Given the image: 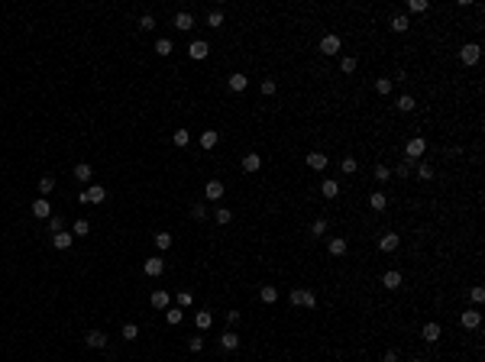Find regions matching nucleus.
I'll return each instance as SVG.
<instances>
[{
  "mask_svg": "<svg viewBox=\"0 0 485 362\" xmlns=\"http://www.w3.org/2000/svg\"><path fill=\"white\" fill-rule=\"evenodd\" d=\"M194 304V294L191 291H178V307H191Z\"/></svg>",
  "mask_w": 485,
  "mask_h": 362,
  "instance_id": "49530a36",
  "label": "nucleus"
},
{
  "mask_svg": "<svg viewBox=\"0 0 485 362\" xmlns=\"http://www.w3.org/2000/svg\"><path fill=\"white\" fill-rule=\"evenodd\" d=\"M246 84H249V78L243 75V71H233L230 78H227V87H230L233 94H239V91H246Z\"/></svg>",
  "mask_w": 485,
  "mask_h": 362,
  "instance_id": "0eeeda50",
  "label": "nucleus"
},
{
  "mask_svg": "<svg viewBox=\"0 0 485 362\" xmlns=\"http://www.w3.org/2000/svg\"><path fill=\"white\" fill-rule=\"evenodd\" d=\"M395 107H398L401 113H411V110H414L417 104H414V97H411V94H401V97H398V104H395Z\"/></svg>",
  "mask_w": 485,
  "mask_h": 362,
  "instance_id": "cd10ccee",
  "label": "nucleus"
},
{
  "mask_svg": "<svg viewBox=\"0 0 485 362\" xmlns=\"http://www.w3.org/2000/svg\"><path fill=\"white\" fill-rule=\"evenodd\" d=\"M388 178H392L388 165H375V181H388Z\"/></svg>",
  "mask_w": 485,
  "mask_h": 362,
  "instance_id": "8fccbe9b",
  "label": "nucleus"
},
{
  "mask_svg": "<svg viewBox=\"0 0 485 362\" xmlns=\"http://www.w3.org/2000/svg\"><path fill=\"white\" fill-rule=\"evenodd\" d=\"M301 291H304V288H294V291H291V294H288V301H291L294 307H301Z\"/></svg>",
  "mask_w": 485,
  "mask_h": 362,
  "instance_id": "4d7b16f0",
  "label": "nucleus"
},
{
  "mask_svg": "<svg viewBox=\"0 0 485 362\" xmlns=\"http://www.w3.org/2000/svg\"><path fill=\"white\" fill-rule=\"evenodd\" d=\"M175 29H181V32L194 29V16L188 13V10H181V13H175Z\"/></svg>",
  "mask_w": 485,
  "mask_h": 362,
  "instance_id": "4468645a",
  "label": "nucleus"
},
{
  "mask_svg": "<svg viewBox=\"0 0 485 362\" xmlns=\"http://www.w3.org/2000/svg\"><path fill=\"white\" fill-rule=\"evenodd\" d=\"M171 39H159V42H155V55H162V58H165V55H171Z\"/></svg>",
  "mask_w": 485,
  "mask_h": 362,
  "instance_id": "72a5a7b5",
  "label": "nucleus"
},
{
  "mask_svg": "<svg viewBox=\"0 0 485 362\" xmlns=\"http://www.w3.org/2000/svg\"><path fill=\"white\" fill-rule=\"evenodd\" d=\"M320 194H323L327 200H333V197L340 194V181H333V178H327V181L320 185Z\"/></svg>",
  "mask_w": 485,
  "mask_h": 362,
  "instance_id": "412c9836",
  "label": "nucleus"
},
{
  "mask_svg": "<svg viewBox=\"0 0 485 362\" xmlns=\"http://www.w3.org/2000/svg\"><path fill=\"white\" fill-rule=\"evenodd\" d=\"M459 324L466 327V330H476L479 324H482V314L479 310H462V317H459Z\"/></svg>",
  "mask_w": 485,
  "mask_h": 362,
  "instance_id": "9b49d317",
  "label": "nucleus"
},
{
  "mask_svg": "<svg viewBox=\"0 0 485 362\" xmlns=\"http://www.w3.org/2000/svg\"><path fill=\"white\" fill-rule=\"evenodd\" d=\"M194 324H198V330H210L214 314H210V310H198V314H194Z\"/></svg>",
  "mask_w": 485,
  "mask_h": 362,
  "instance_id": "5701e85b",
  "label": "nucleus"
},
{
  "mask_svg": "<svg viewBox=\"0 0 485 362\" xmlns=\"http://www.w3.org/2000/svg\"><path fill=\"white\" fill-rule=\"evenodd\" d=\"M181 317H185V314H181V307H165V320H169L171 327L181 324Z\"/></svg>",
  "mask_w": 485,
  "mask_h": 362,
  "instance_id": "2f4dec72",
  "label": "nucleus"
},
{
  "mask_svg": "<svg viewBox=\"0 0 485 362\" xmlns=\"http://www.w3.org/2000/svg\"><path fill=\"white\" fill-rule=\"evenodd\" d=\"M340 71H343V75H353V71H356V58H353V55L340 58Z\"/></svg>",
  "mask_w": 485,
  "mask_h": 362,
  "instance_id": "ea45409f",
  "label": "nucleus"
},
{
  "mask_svg": "<svg viewBox=\"0 0 485 362\" xmlns=\"http://www.w3.org/2000/svg\"><path fill=\"white\" fill-rule=\"evenodd\" d=\"M188 349H191V353H200V349H204V336H191L188 339Z\"/></svg>",
  "mask_w": 485,
  "mask_h": 362,
  "instance_id": "603ef678",
  "label": "nucleus"
},
{
  "mask_svg": "<svg viewBox=\"0 0 485 362\" xmlns=\"http://www.w3.org/2000/svg\"><path fill=\"white\" fill-rule=\"evenodd\" d=\"M191 217L194 220H204V217H207V207H204V204H191Z\"/></svg>",
  "mask_w": 485,
  "mask_h": 362,
  "instance_id": "3c124183",
  "label": "nucleus"
},
{
  "mask_svg": "<svg viewBox=\"0 0 485 362\" xmlns=\"http://www.w3.org/2000/svg\"><path fill=\"white\" fill-rule=\"evenodd\" d=\"M417 178H421V181H430V178H433V165L430 162H421V165H417Z\"/></svg>",
  "mask_w": 485,
  "mask_h": 362,
  "instance_id": "4c0bfd02",
  "label": "nucleus"
},
{
  "mask_svg": "<svg viewBox=\"0 0 485 362\" xmlns=\"http://www.w3.org/2000/svg\"><path fill=\"white\" fill-rule=\"evenodd\" d=\"M262 94H265V97H272V94H275V81H272V78H265V81H262Z\"/></svg>",
  "mask_w": 485,
  "mask_h": 362,
  "instance_id": "5fc2aeb1",
  "label": "nucleus"
},
{
  "mask_svg": "<svg viewBox=\"0 0 485 362\" xmlns=\"http://www.w3.org/2000/svg\"><path fill=\"white\" fill-rule=\"evenodd\" d=\"M398 243H401L398 233H382V236H378V249H382V252H395Z\"/></svg>",
  "mask_w": 485,
  "mask_h": 362,
  "instance_id": "6e6552de",
  "label": "nucleus"
},
{
  "mask_svg": "<svg viewBox=\"0 0 485 362\" xmlns=\"http://www.w3.org/2000/svg\"><path fill=\"white\" fill-rule=\"evenodd\" d=\"M52 188H55V181H52V175H46V178H39V197H49V194H52Z\"/></svg>",
  "mask_w": 485,
  "mask_h": 362,
  "instance_id": "7c9ffc66",
  "label": "nucleus"
},
{
  "mask_svg": "<svg viewBox=\"0 0 485 362\" xmlns=\"http://www.w3.org/2000/svg\"><path fill=\"white\" fill-rule=\"evenodd\" d=\"M424 152H427V139H424V136L408 139V146H404V162H408V165H414Z\"/></svg>",
  "mask_w": 485,
  "mask_h": 362,
  "instance_id": "f257e3e1",
  "label": "nucleus"
},
{
  "mask_svg": "<svg viewBox=\"0 0 485 362\" xmlns=\"http://www.w3.org/2000/svg\"><path fill=\"white\" fill-rule=\"evenodd\" d=\"M479 58H482V46H479V42H466V46L459 49V62L462 65H476Z\"/></svg>",
  "mask_w": 485,
  "mask_h": 362,
  "instance_id": "f03ea898",
  "label": "nucleus"
},
{
  "mask_svg": "<svg viewBox=\"0 0 485 362\" xmlns=\"http://www.w3.org/2000/svg\"><path fill=\"white\" fill-rule=\"evenodd\" d=\"M217 223H230V220H233V210L230 207H217Z\"/></svg>",
  "mask_w": 485,
  "mask_h": 362,
  "instance_id": "c03bdc74",
  "label": "nucleus"
},
{
  "mask_svg": "<svg viewBox=\"0 0 485 362\" xmlns=\"http://www.w3.org/2000/svg\"><path fill=\"white\" fill-rule=\"evenodd\" d=\"M317 304V294L314 291H301V307H314Z\"/></svg>",
  "mask_w": 485,
  "mask_h": 362,
  "instance_id": "de8ad7c7",
  "label": "nucleus"
},
{
  "mask_svg": "<svg viewBox=\"0 0 485 362\" xmlns=\"http://www.w3.org/2000/svg\"><path fill=\"white\" fill-rule=\"evenodd\" d=\"M239 320V310H227V324H236Z\"/></svg>",
  "mask_w": 485,
  "mask_h": 362,
  "instance_id": "bf43d9fd",
  "label": "nucleus"
},
{
  "mask_svg": "<svg viewBox=\"0 0 485 362\" xmlns=\"http://www.w3.org/2000/svg\"><path fill=\"white\" fill-rule=\"evenodd\" d=\"M143 272H146L149 278H159L162 272H165V259H159V255H152V259H146V262H143Z\"/></svg>",
  "mask_w": 485,
  "mask_h": 362,
  "instance_id": "423d86ee",
  "label": "nucleus"
},
{
  "mask_svg": "<svg viewBox=\"0 0 485 362\" xmlns=\"http://www.w3.org/2000/svg\"><path fill=\"white\" fill-rule=\"evenodd\" d=\"M395 175H398V178H411V165H408V162H401L398 168H395Z\"/></svg>",
  "mask_w": 485,
  "mask_h": 362,
  "instance_id": "6e6d98bb",
  "label": "nucleus"
},
{
  "mask_svg": "<svg viewBox=\"0 0 485 362\" xmlns=\"http://www.w3.org/2000/svg\"><path fill=\"white\" fill-rule=\"evenodd\" d=\"M220 346H224V349H236V346H239V336H236L233 330H227L224 336H220Z\"/></svg>",
  "mask_w": 485,
  "mask_h": 362,
  "instance_id": "c756f323",
  "label": "nucleus"
},
{
  "mask_svg": "<svg viewBox=\"0 0 485 362\" xmlns=\"http://www.w3.org/2000/svg\"><path fill=\"white\" fill-rule=\"evenodd\" d=\"M198 142H200V149H207V152H210V149H214L217 142H220V133H217V130H204Z\"/></svg>",
  "mask_w": 485,
  "mask_h": 362,
  "instance_id": "f8f14e48",
  "label": "nucleus"
},
{
  "mask_svg": "<svg viewBox=\"0 0 485 362\" xmlns=\"http://www.w3.org/2000/svg\"><path fill=\"white\" fill-rule=\"evenodd\" d=\"M155 249H171V233H155Z\"/></svg>",
  "mask_w": 485,
  "mask_h": 362,
  "instance_id": "473e14b6",
  "label": "nucleus"
},
{
  "mask_svg": "<svg viewBox=\"0 0 485 362\" xmlns=\"http://www.w3.org/2000/svg\"><path fill=\"white\" fill-rule=\"evenodd\" d=\"M62 230H65L62 217H49V233H62Z\"/></svg>",
  "mask_w": 485,
  "mask_h": 362,
  "instance_id": "a18cd8bd",
  "label": "nucleus"
},
{
  "mask_svg": "<svg viewBox=\"0 0 485 362\" xmlns=\"http://www.w3.org/2000/svg\"><path fill=\"white\" fill-rule=\"evenodd\" d=\"M224 181H207V188H204V194H207V200H220L224 197Z\"/></svg>",
  "mask_w": 485,
  "mask_h": 362,
  "instance_id": "f3484780",
  "label": "nucleus"
},
{
  "mask_svg": "<svg viewBox=\"0 0 485 362\" xmlns=\"http://www.w3.org/2000/svg\"><path fill=\"white\" fill-rule=\"evenodd\" d=\"M469 298H472V304H482V301H485V288H472Z\"/></svg>",
  "mask_w": 485,
  "mask_h": 362,
  "instance_id": "864d4df0",
  "label": "nucleus"
},
{
  "mask_svg": "<svg viewBox=\"0 0 485 362\" xmlns=\"http://www.w3.org/2000/svg\"><path fill=\"white\" fill-rule=\"evenodd\" d=\"M392 32H408L411 29V20H408V13H398V16H392Z\"/></svg>",
  "mask_w": 485,
  "mask_h": 362,
  "instance_id": "6ab92c4d",
  "label": "nucleus"
},
{
  "mask_svg": "<svg viewBox=\"0 0 485 362\" xmlns=\"http://www.w3.org/2000/svg\"><path fill=\"white\" fill-rule=\"evenodd\" d=\"M411 362H424V359H411Z\"/></svg>",
  "mask_w": 485,
  "mask_h": 362,
  "instance_id": "052dcab7",
  "label": "nucleus"
},
{
  "mask_svg": "<svg viewBox=\"0 0 485 362\" xmlns=\"http://www.w3.org/2000/svg\"><path fill=\"white\" fill-rule=\"evenodd\" d=\"M340 168H343V175H356V168H359V162H356L353 155H346V159L340 162Z\"/></svg>",
  "mask_w": 485,
  "mask_h": 362,
  "instance_id": "c9c22d12",
  "label": "nucleus"
},
{
  "mask_svg": "<svg viewBox=\"0 0 485 362\" xmlns=\"http://www.w3.org/2000/svg\"><path fill=\"white\" fill-rule=\"evenodd\" d=\"M340 46H343V42H340L337 32H327V36L320 39V52H323V55H337V52H340Z\"/></svg>",
  "mask_w": 485,
  "mask_h": 362,
  "instance_id": "39448f33",
  "label": "nucleus"
},
{
  "mask_svg": "<svg viewBox=\"0 0 485 362\" xmlns=\"http://www.w3.org/2000/svg\"><path fill=\"white\" fill-rule=\"evenodd\" d=\"M427 7H430L427 0H408V13H424Z\"/></svg>",
  "mask_w": 485,
  "mask_h": 362,
  "instance_id": "37998d69",
  "label": "nucleus"
},
{
  "mask_svg": "<svg viewBox=\"0 0 485 362\" xmlns=\"http://www.w3.org/2000/svg\"><path fill=\"white\" fill-rule=\"evenodd\" d=\"M91 175H94V168L87 162H78L75 165V178H78V181H91Z\"/></svg>",
  "mask_w": 485,
  "mask_h": 362,
  "instance_id": "a878e982",
  "label": "nucleus"
},
{
  "mask_svg": "<svg viewBox=\"0 0 485 362\" xmlns=\"http://www.w3.org/2000/svg\"><path fill=\"white\" fill-rule=\"evenodd\" d=\"M139 29H155V20H152V13H143V16H139Z\"/></svg>",
  "mask_w": 485,
  "mask_h": 362,
  "instance_id": "09e8293b",
  "label": "nucleus"
},
{
  "mask_svg": "<svg viewBox=\"0 0 485 362\" xmlns=\"http://www.w3.org/2000/svg\"><path fill=\"white\" fill-rule=\"evenodd\" d=\"M327 249H330V255H346V239H343V236H333L330 243H327Z\"/></svg>",
  "mask_w": 485,
  "mask_h": 362,
  "instance_id": "b1692460",
  "label": "nucleus"
},
{
  "mask_svg": "<svg viewBox=\"0 0 485 362\" xmlns=\"http://www.w3.org/2000/svg\"><path fill=\"white\" fill-rule=\"evenodd\" d=\"M171 142H175L178 149H185L188 142H191V133H188V130H175V133H171Z\"/></svg>",
  "mask_w": 485,
  "mask_h": 362,
  "instance_id": "c85d7f7f",
  "label": "nucleus"
},
{
  "mask_svg": "<svg viewBox=\"0 0 485 362\" xmlns=\"http://www.w3.org/2000/svg\"><path fill=\"white\" fill-rule=\"evenodd\" d=\"M259 298H262V304H275V301H278V288L275 285H262L259 288Z\"/></svg>",
  "mask_w": 485,
  "mask_h": 362,
  "instance_id": "4be33fe9",
  "label": "nucleus"
},
{
  "mask_svg": "<svg viewBox=\"0 0 485 362\" xmlns=\"http://www.w3.org/2000/svg\"><path fill=\"white\" fill-rule=\"evenodd\" d=\"M91 233V223L87 220H75V230H71V236H87Z\"/></svg>",
  "mask_w": 485,
  "mask_h": 362,
  "instance_id": "79ce46f5",
  "label": "nucleus"
},
{
  "mask_svg": "<svg viewBox=\"0 0 485 362\" xmlns=\"http://www.w3.org/2000/svg\"><path fill=\"white\" fill-rule=\"evenodd\" d=\"M259 168H262V155H256V152L243 155V171H259Z\"/></svg>",
  "mask_w": 485,
  "mask_h": 362,
  "instance_id": "aec40b11",
  "label": "nucleus"
},
{
  "mask_svg": "<svg viewBox=\"0 0 485 362\" xmlns=\"http://www.w3.org/2000/svg\"><path fill=\"white\" fill-rule=\"evenodd\" d=\"M29 210H32V217H39V220H49V217H52V204H49V197H36Z\"/></svg>",
  "mask_w": 485,
  "mask_h": 362,
  "instance_id": "20e7f679",
  "label": "nucleus"
},
{
  "mask_svg": "<svg viewBox=\"0 0 485 362\" xmlns=\"http://www.w3.org/2000/svg\"><path fill=\"white\" fill-rule=\"evenodd\" d=\"M421 336H424V339H427V343H437V339H440V336H443V330H440V324H433V320H430V324H424V330H421Z\"/></svg>",
  "mask_w": 485,
  "mask_h": 362,
  "instance_id": "dca6fc26",
  "label": "nucleus"
},
{
  "mask_svg": "<svg viewBox=\"0 0 485 362\" xmlns=\"http://www.w3.org/2000/svg\"><path fill=\"white\" fill-rule=\"evenodd\" d=\"M369 207L372 210H385L388 207V194L385 191H372L369 194Z\"/></svg>",
  "mask_w": 485,
  "mask_h": 362,
  "instance_id": "a211bd4d",
  "label": "nucleus"
},
{
  "mask_svg": "<svg viewBox=\"0 0 485 362\" xmlns=\"http://www.w3.org/2000/svg\"><path fill=\"white\" fill-rule=\"evenodd\" d=\"M382 285H385L388 291H395V288H401V272H398V269H388L385 275H382Z\"/></svg>",
  "mask_w": 485,
  "mask_h": 362,
  "instance_id": "2eb2a0df",
  "label": "nucleus"
},
{
  "mask_svg": "<svg viewBox=\"0 0 485 362\" xmlns=\"http://www.w3.org/2000/svg\"><path fill=\"white\" fill-rule=\"evenodd\" d=\"M392 87H395L392 78H378V81H375V91H378V94H385V97L392 94Z\"/></svg>",
  "mask_w": 485,
  "mask_h": 362,
  "instance_id": "f704fd0d",
  "label": "nucleus"
},
{
  "mask_svg": "<svg viewBox=\"0 0 485 362\" xmlns=\"http://www.w3.org/2000/svg\"><path fill=\"white\" fill-rule=\"evenodd\" d=\"M207 26L220 29V26H224V13H220V10H210V13H207Z\"/></svg>",
  "mask_w": 485,
  "mask_h": 362,
  "instance_id": "58836bf2",
  "label": "nucleus"
},
{
  "mask_svg": "<svg viewBox=\"0 0 485 362\" xmlns=\"http://www.w3.org/2000/svg\"><path fill=\"white\" fill-rule=\"evenodd\" d=\"M71 243H75V236H71V233H65V230H62V233H52V246L58 249V252H65Z\"/></svg>",
  "mask_w": 485,
  "mask_h": 362,
  "instance_id": "ddd939ff",
  "label": "nucleus"
},
{
  "mask_svg": "<svg viewBox=\"0 0 485 362\" xmlns=\"http://www.w3.org/2000/svg\"><path fill=\"white\" fill-rule=\"evenodd\" d=\"M85 343H87L91 349H104V346H107V336H104L100 330H87V333H85Z\"/></svg>",
  "mask_w": 485,
  "mask_h": 362,
  "instance_id": "9d476101",
  "label": "nucleus"
},
{
  "mask_svg": "<svg viewBox=\"0 0 485 362\" xmlns=\"http://www.w3.org/2000/svg\"><path fill=\"white\" fill-rule=\"evenodd\" d=\"M382 362H398V353H395V349H388V353L382 356Z\"/></svg>",
  "mask_w": 485,
  "mask_h": 362,
  "instance_id": "13d9d810",
  "label": "nucleus"
},
{
  "mask_svg": "<svg viewBox=\"0 0 485 362\" xmlns=\"http://www.w3.org/2000/svg\"><path fill=\"white\" fill-rule=\"evenodd\" d=\"M188 55H191L194 62H204V58H207V55H210V46H207V42H204V39H194L191 46H188Z\"/></svg>",
  "mask_w": 485,
  "mask_h": 362,
  "instance_id": "7ed1b4c3",
  "label": "nucleus"
},
{
  "mask_svg": "<svg viewBox=\"0 0 485 362\" xmlns=\"http://www.w3.org/2000/svg\"><path fill=\"white\" fill-rule=\"evenodd\" d=\"M323 233H327V220H323V217H317L314 223H311V236H317V239H320Z\"/></svg>",
  "mask_w": 485,
  "mask_h": 362,
  "instance_id": "e433bc0d",
  "label": "nucleus"
},
{
  "mask_svg": "<svg viewBox=\"0 0 485 362\" xmlns=\"http://www.w3.org/2000/svg\"><path fill=\"white\" fill-rule=\"evenodd\" d=\"M304 162H308V168H311V171H323V168H327V162H330V159H327V155H323V152H311L308 159H304Z\"/></svg>",
  "mask_w": 485,
  "mask_h": 362,
  "instance_id": "1a4fd4ad",
  "label": "nucleus"
},
{
  "mask_svg": "<svg viewBox=\"0 0 485 362\" xmlns=\"http://www.w3.org/2000/svg\"><path fill=\"white\" fill-rule=\"evenodd\" d=\"M104 197H107V191H104L100 185H91V188H87V200H91V204H104Z\"/></svg>",
  "mask_w": 485,
  "mask_h": 362,
  "instance_id": "bb28decb",
  "label": "nucleus"
},
{
  "mask_svg": "<svg viewBox=\"0 0 485 362\" xmlns=\"http://www.w3.org/2000/svg\"><path fill=\"white\" fill-rule=\"evenodd\" d=\"M169 291H152V298H149V304H152V307H159V310H165L169 307Z\"/></svg>",
  "mask_w": 485,
  "mask_h": 362,
  "instance_id": "393cba45",
  "label": "nucleus"
},
{
  "mask_svg": "<svg viewBox=\"0 0 485 362\" xmlns=\"http://www.w3.org/2000/svg\"><path fill=\"white\" fill-rule=\"evenodd\" d=\"M120 336H123V339H130V343H133V339L139 336V327H136V324H123V330H120Z\"/></svg>",
  "mask_w": 485,
  "mask_h": 362,
  "instance_id": "a19ab883",
  "label": "nucleus"
}]
</instances>
